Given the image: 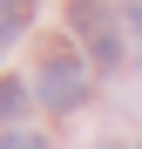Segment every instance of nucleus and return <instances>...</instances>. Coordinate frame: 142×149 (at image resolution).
<instances>
[{"instance_id": "4", "label": "nucleus", "mask_w": 142, "mask_h": 149, "mask_svg": "<svg viewBox=\"0 0 142 149\" xmlns=\"http://www.w3.org/2000/svg\"><path fill=\"white\" fill-rule=\"evenodd\" d=\"M135 149H142V142H135Z\"/></svg>"}, {"instance_id": "2", "label": "nucleus", "mask_w": 142, "mask_h": 149, "mask_svg": "<svg viewBox=\"0 0 142 149\" xmlns=\"http://www.w3.org/2000/svg\"><path fill=\"white\" fill-rule=\"evenodd\" d=\"M27 109V81H0V122H20Z\"/></svg>"}, {"instance_id": "1", "label": "nucleus", "mask_w": 142, "mask_h": 149, "mask_svg": "<svg viewBox=\"0 0 142 149\" xmlns=\"http://www.w3.org/2000/svg\"><path fill=\"white\" fill-rule=\"evenodd\" d=\"M81 95H88V68H81L75 54H54V61L41 68V102H47V109H75Z\"/></svg>"}, {"instance_id": "3", "label": "nucleus", "mask_w": 142, "mask_h": 149, "mask_svg": "<svg viewBox=\"0 0 142 149\" xmlns=\"http://www.w3.org/2000/svg\"><path fill=\"white\" fill-rule=\"evenodd\" d=\"M0 149H47L41 136H27V129H7V136H0Z\"/></svg>"}]
</instances>
